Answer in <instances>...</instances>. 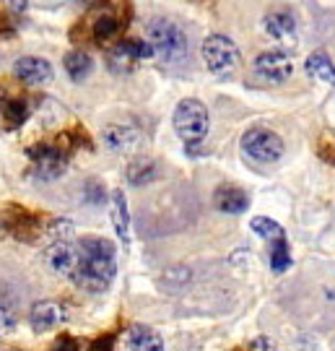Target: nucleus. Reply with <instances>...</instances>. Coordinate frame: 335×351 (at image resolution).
<instances>
[{"instance_id":"obj_1","label":"nucleus","mask_w":335,"mask_h":351,"mask_svg":"<svg viewBox=\"0 0 335 351\" xmlns=\"http://www.w3.org/2000/svg\"><path fill=\"white\" fill-rule=\"evenodd\" d=\"M81 250V265L75 274V284L91 294L107 291L117 276V247L104 237H84L75 242Z\"/></svg>"},{"instance_id":"obj_2","label":"nucleus","mask_w":335,"mask_h":351,"mask_svg":"<svg viewBox=\"0 0 335 351\" xmlns=\"http://www.w3.org/2000/svg\"><path fill=\"white\" fill-rule=\"evenodd\" d=\"M172 125H174V133L185 141L187 149L200 146L206 141V136H208V128H211L208 107L200 99H182L174 107Z\"/></svg>"},{"instance_id":"obj_3","label":"nucleus","mask_w":335,"mask_h":351,"mask_svg":"<svg viewBox=\"0 0 335 351\" xmlns=\"http://www.w3.org/2000/svg\"><path fill=\"white\" fill-rule=\"evenodd\" d=\"M146 42L164 63H179L187 58V37L169 19H151L146 26Z\"/></svg>"},{"instance_id":"obj_4","label":"nucleus","mask_w":335,"mask_h":351,"mask_svg":"<svg viewBox=\"0 0 335 351\" xmlns=\"http://www.w3.org/2000/svg\"><path fill=\"white\" fill-rule=\"evenodd\" d=\"M203 63L219 78H232L242 68V52L226 34H208L200 45Z\"/></svg>"},{"instance_id":"obj_5","label":"nucleus","mask_w":335,"mask_h":351,"mask_svg":"<svg viewBox=\"0 0 335 351\" xmlns=\"http://www.w3.org/2000/svg\"><path fill=\"white\" fill-rule=\"evenodd\" d=\"M242 154L258 164H275L284 156V138L271 128H249L239 141Z\"/></svg>"},{"instance_id":"obj_6","label":"nucleus","mask_w":335,"mask_h":351,"mask_svg":"<svg viewBox=\"0 0 335 351\" xmlns=\"http://www.w3.org/2000/svg\"><path fill=\"white\" fill-rule=\"evenodd\" d=\"M255 75L265 84H284L294 73V58L286 50H265L255 58Z\"/></svg>"},{"instance_id":"obj_7","label":"nucleus","mask_w":335,"mask_h":351,"mask_svg":"<svg viewBox=\"0 0 335 351\" xmlns=\"http://www.w3.org/2000/svg\"><path fill=\"white\" fill-rule=\"evenodd\" d=\"M262 32L265 37L273 39L275 45H281V50H291L299 42V29L294 13L288 11H271L262 16Z\"/></svg>"},{"instance_id":"obj_8","label":"nucleus","mask_w":335,"mask_h":351,"mask_svg":"<svg viewBox=\"0 0 335 351\" xmlns=\"http://www.w3.org/2000/svg\"><path fill=\"white\" fill-rule=\"evenodd\" d=\"M45 263L52 274L73 281L75 274H78V265H81V250L73 242H52L45 250Z\"/></svg>"},{"instance_id":"obj_9","label":"nucleus","mask_w":335,"mask_h":351,"mask_svg":"<svg viewBox=\"0 0 335 351\" xmlns=\"http://www.w3.org/2000/svg\"><path fill=\"white\" fill-rule=\"evenodd\" d=\"M29 159H32V172L39 180H58L68 169L65 154L60 149H55V146H32Z\"/></svg>"},{"instance_id":"obj_10","label":"nucleus","mask_w":335,"mask_h":351,"mask_svg":"<svg viewBox=\"0 0 335 351\" xmlns=\"http://www.w3.org/2000/svg\"><path fill=\"white\" fill-rule=\"evenodd\" d=\"M13 75L26 86H47L55 78V71H52L50 60L37 58V55H24L13 63Z\"/></svg>"},{"instance_id":"obj_11","label":"nucleus","mask_w":335,"mask_h":351,"mask_svg":"<svg viewBox=\"0 0 335 351\" xmlns=\"http://www.w3.org/2000/svg\"><path fill=\"white\" fill-rule=\"evenodd\" d=\"M101 138H104V146L114 154H127V151L138 149L140 143V130L133 125H123V123H112L101 130Z\"/></svg>"},{"instance_id":"obj_12","label":"nucleus","mask_w":335,"mask_h":351,"mask_svg":"<svg viewBox=\"0 0 335 351\" xmlns=\"http://www.w3.org/2000/svg\"><path fill=\"white\" fill-rule=\"evenodd\" d=\"M213 206L221 213H232V216H239L249 208V195L242 188L236 185H219L216 193H213Z\"/></svg>"},{"instance_id":"obj_13","label":"nucleus","mask_w":335,"mask_h":351,"mask_svg":"<svg viewBox=\"0 0 335 351\" xmlns=\"http://www.w3.org/2000/svg\"><path fill=\"white\" fill-rule=\"evenodd\" d=\"M62 317H65V310H62L60 304L52 300H45V302H37V304L32 307L29 323H32V328H34L37 333H47V330H52L55 326H60Z\"/></svg>"},{"instance_id":"obj_14","label":"nucleus","mask_w":335,"mask_h":351,"mask_svg":"<svg viewBox=\"0 0 335 351\" xmlns=\"http://www.w3.org/2000/svg\"><path fill=\"white\" fill-rule=\"evenodd\" d=\"M110 216H112V226H114V234L127 247L130 245V211H127V201H125L123 190H112Z\"/></svg>"},{"instance_id":"obj_15","label":"nucleus","mask_w":335,"mask_h":351,"mask_svg":"<svg viewBox=\"0 0 335 351\" xmlns=\"http://www.w3.org/2000/svg\"><path fill=\"white\" fill-rule=\"evenodd\" d=\"M127 349L130 351H164V339L149 326L127 328Z\"/></svg>"},{"instance_id":"obj_16","label":"nucleus","mask_w":335,"mask_h":351,"mask_svg":"<svg viewBox=\"0 0 335 351\" xmlns=\"http://www.w3.org/2000/svg\"><path fill=\"white\" fill-rule=\"evenodd\" d=\"M62 65H65V73L71 75V81L84 84L88 75H91V71H94V58L84 50H71L65 55Z\"/></svg>"},{"instance_id":"obj_17","label":"nucleus","mask_w":335,"mask_h":351,"mask_svg":"<svg viewBox=\"0 0 335 351\" xmlns=\"http://www.w3.org/2000/svg\"><path fill=\"white\" fill-rule=\"evenodd\" d=\"M304 71L314 81H323L327 86H335V63L325 52H312L304 63Z\"/></svg>"},{"instance_id":"obj_18","label":"nucleus","mask_w":335,"mask_h":351,"mask_svg":"<svg viewBox=\"0 0 335 351\" xmlns=\"http://www.w3.org/2000/svg\"><path fill=\"white\" fill-rule=\"evenodd\" d=\"M125 177H127L130 185H146V182H151L156 177V162H151V159H136V162L127 164Z\"/></svg>"},{"instance_id":"obj_19","label":"nucleus","mask_w":335,"mask_h":351,"mask_svg":"<svg viewBox=\"0 0 335 351\" xmlns=\"http://www.w3.org/2000/svg\"><path fill=\"white\" fill-rule=\"evenodd\" d=\"M249 226H252V232L258 234L260 239H265V242H278V239H284V226L278 224V221H273V219H268V216H255L252 221H249Z\"/></svg>"},{"instance_id":"obj_20","label":"nucleus","mask_w":335,"mask_h":351,"mask_svg":"<svg viewBox=\"0 0 335 351\" xmlns=\"http://www.w3.org/2000/svg\"><path fill=\"white\" fill-rule=\"evenodd\" d=\"M291 250H288V242L284 239H278L273 242V247H271V268H273V274H286L288 268H291Z\"/></svg>"},{"instance_id":"obj_21","label":"nucleus","mask_w":335,"mask_h":351,"mask_svg":"<svg viewBox=\"0 0 335 351\" xmlns=\"http://www.w3.org/2000/svg\"><path fill=\"white\" fill-rule=\"evenodd\" d=\"M117 29H120V24H117L114 16H101L99 21L94 24V39H97L99 45H104V42H110V39L117 34Z\"/></svg>"},{"instance_id":"obj_22","label":"nucleus","mask_w":335,"mask_h":351,"mask_svg":"<svg viewBox=\"0 0 335 351\" xmlns=\"http://www.w3.org/2000/svg\"><path fill=\"white\" fill-rule=\"evenodd\" d=\"M16 328H18L16 315H13L8 307L0 304V336H11V333H16Z\"/></svg>"},{"instance_id":"obj_23","label":"nucleus","mask_w":335,"mask_h":351,"mask_svg":"<svg viewBox=\"0 0 335 351\" xmlns=\"http://www.w3.org/2000/svg\"><path fill=\"white\" fill-rule=\"evenodd\" d=\"M50 234L55 242H71V237H73V224L71 221H55L50 229Z\"/></svg>"},{"instance_id":"obj_24","label":"nucleus","mask_w":335,"mask_h":351,"mask_svg":"<svg viewBox=\"0 0 335 351\" xmlns=\"http://www.w3.org/2000/svg\"><path fill=\"white\" fill-rule=\"evenodd\" d=\"M8 5H11L13 11H26V5H29V0H8Z\"/></svg>"}]
</instances>
